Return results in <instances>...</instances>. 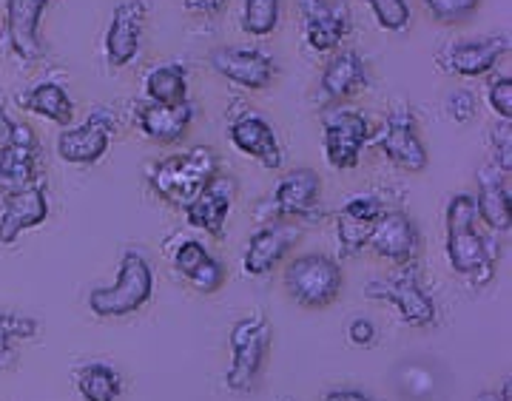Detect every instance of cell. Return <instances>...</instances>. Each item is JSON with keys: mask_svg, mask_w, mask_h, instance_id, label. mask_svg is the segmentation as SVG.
I'll return each mask as SVG.
<instances>
[{"mask_svg": "<svg viewBox=\"0 0 512 401\" xmlns=\"http://www.w3.org/2000/svg\"><path fill=\"white\" fill-rule=\"evenodd\" d=\"M367 245L387 262L407 265L419 254V228L404 211H382Z\"/></svg>", "mask_w": 512, "mask_h": 401, "instance_id": "ffe728a7", "label": "cell"}, {"mask_svg": "<svg viewBox=\"0 0 512 401\" xmlns=\"http://www.w3.org/2000/svg\"><path fill=\"white\" fill-rule=\"evenodd\" d=\"M501 168L493 163L478 168V194L476 214L481 225H487L493 234H507L512 228V205H510V185Z\"/></svg>", "mask_w": 512, "mask_h": 401, "instance_id": "7402d4cb", "label": "cell"}, {"mask_svg": "<svg viewBox=\"0 0 512 401\" xmlns=\"http://www.w3.org/2000/svg\"><path fill=\"white\" fill-rule=\"evenodd\" d=\"M382 202L370 194L362 197H350L339 211H336V239H339V254L350 256L362 254L370 242V234L376 228V222L382 217Z\"/></svg>", "mask_w": 512, "mask_h": 401, "instance_id": "d6986e66", "label": "cell"}, {"mask_svg": "<svg viewBox=\"0 0 512 401\" xmlns=\"http://www.w3.org/2000/svg\"><path fill=\"white\" fill-rule=\"evenodd\" d=\"M146 20V0H120L114 6L109 29H106V37H103V52H106L109 66L123 69L137 57L140 43H143V32H146Z\"/></svg>", "mask_w": 512, "mask_h": 401, "instance_id": "4fadbf2b", "label": "cell"}, {"mask_svg": "<svg viewBox=\"0 0 512 401\" xmlns=\"http://www.w3.org/2000/svg\"><path fill=\"white\" fill-rule=\"evenodd\" d=\"M444 225H447L444 254L450 268L476 288L487 285L495 276L498 245H493V239L484 237L478 228L481 222H478L473 194H456L447 202Z\"/></svg>", "mask_w": 512, "mask_h": 401, "instance_id": "6da1fadb", "label": "cell"}, {"mask_svg": "<svg viewBox=\"0 0 512 401\" xmlns=\"http://www.w3.org/2000/svg\"><path fill=\"white\" fill-rule=\"evenodd\" d=\"M228 137H231V143L239 154L254 157L262 168H268V171L282 168L285 157H282V146L276 140L274 126L268 120H262L259 114H251V111L239 114L228 128Z\"/></svg>", "mask_w": 512, "mask_h": 401, "instance_id": "44dd1931", "label": "cell"}, {"mask_svg": "<svg viewBox=\"0 0 512 401\" xmlns=\"http://www.w3.org/2000/svg\"><path fill=\"white\" fill-rule=\"evenodd\" d=\"M302 234H305L302 219L262 222V228H256L251 239H248V248H245V256H242L245 274L254 276V279L271 274L276 265L291 254V248L302 239Z\"/></svg>", "mask_w": 512, "mask_h": 401, "instance_id": "30bf717a", "label": "cell"}, {"mask_svg": "<svg viewBox=\"0 0 512 401\" xmlns=\"http://www.w3.org/2000/svg\"><path fill=\"white\" fill-rule=\"evenodd\" d=\"M319 89L328 97L330 103H345L350 97H356L359 92L367 89V66L365 57L353 49H342L333 52L322 77H319Z\"/></svg>", "mask_w": 512, "mask_h": 401, "instance_id": "d4e9b609", "label": "cell"}, {"mask_svg": "<svg viewBox=\"0 0 512 401\" xmlns=\"http://www.w3.org/2000/svg\"><path fill=\"white\" fill-rule=\"evenodd\" d=\"M271 339H274L271 319L259 310L251 316H242L231 328V336H228L231 365L225 370V387L231 393H239V396L254 393L271 356Z\"/></svg>", "mask_w": 512, "mask_h": 401, "instance_id": "7a4b0ae2", "label": "cell"}, {"mask_svg": "<svg viewBox=\"0 0 512 401\" xmlns=\"http://www.w3.org/2000/svg\"><path fill=\"white\" fill-rule=\"evenodd\" d=\"M370 140L387 157V163H393L402 171L416 174V171H424L430 163L427 146H424L419 126H416V114L410 111L407 103H399L396 109L387 111L376 137H370Z\"/></svg>", "mask_w": 512, "mask_h": 401, "instance_id": "9c48e42d", "label": "cell"}, {"mask_svg": "<svg viewBox=\"0 0 512 401\" xmlns=\"http://www.w3.org/2000/svg\"><path fill=\"white\" fill-rule=\"evenodd\" d=\"M37 333H40V322L35 316L0 310V356H12L15 345L35 339Z\"/></svg>", "mask_w": 512, "mask_h": 401, "instance_id": "4dcf8cb0", "label": "cell"}, {"mask_svg": "<svg viewBox=\"0 0 512 401\" xmlns=\"http://www.w3.org/2000/svg\"><path fill=\"white\" fill-rule=\"evenodd\" d=\"M154 271L140 251H126L120 256V268L114 285H100L89 293L86 305L97 319H123L143 310L154 296Z\"/></svg>", "mask_w": 512, "mask_h": 401, "instance_id": "3957f363", "label": "cell"}, {"mask_svg": "<svg viewBox=\"0 0 512 401\" xmlns=\"http://www.w3.org/2000/svg\"><path fill=\"white\" fill-rule=\"evenodd\" d=\"M373 137L370 120L359 109H330L322 114V146L330 168L350 171L362 160V151Z\"/></svg>", "mask_w": 512, "mask_h": 401, "instance_id": "ba28073f", "label": "cell"}, {"mask_svg": "<svg viewBox=\"0 0 512 401\" xmlns=\"http://www.w3.org/2000/svg\"><path fill=\"white\" fill-rule=\"evenodd\" d=\"M148 103H163V106H177L188 100V72L183 63H163L146 74Z\"/></svg>", "mask_w": 512, "mask_h": 401, "instance_id": "f1b7e54d", "label": "cell"}, {"mask_svg": "<svg viewBox=\"0 0 512 401\" xmlns=\"http://www.w3.org/2000/svg\"><path fill=\"white\" fill-rule=\"evenodd\" d=\"M174 271L183 276L185 282L197 293H217L228 279V271L217 256L211 254L197 239H185L174 251Z\"/></svg>", "mask_w": 512, "mask_h": 401, "instance_id": "cb8c5ba5", "label": "cell"}, {"mask_svg": "<svg viewBox=\"0 0 512 401\" xmlns=\"http://www.w3.org/2000/svg\"><path fill=\"white\" fill-rule=\"evenodd\" d=\"M74 387L83 401H117L123 396V376L109 362L74 367Z\"/></svg>", "mask_w": 512, "mask_h": 401, "instance_id": "83f0119b", "label": "cell"}, {"mask_svg": "<svg viewBox=\"0 0 512 401\" xmlns=\"http://www.w3.org/2000/svg\"><path fill=\"white\" fill-rule=\"evenodd\" d=\"M285 285L296 305L328 308L342 293V268L328 254L296 256L285 271Z\"/></svg>", "mask_w": 512, "mask_h": 401, "instance_id": "8992f818", "label": "cell"}, {"mask_svg": "<svg viewBox=\"0 0 512 401\" xmlns=\"http://www.w3.org/2000/svg\"><path fill=\"white\" fill-rule=\"evenodd\" d=\"M52 0H6V29L12 52L23 63H37L43 57L40 20Z\"/></svg>", "mask_w": 512, "mask_h": 401, "instance_id": "603a6c76", "label": "cell"}, {"mask_svg": "<svg viewBox=\"0 0 512 401\" xmlns=\"http://www.w3.org/2000/svg\"><path fill=\"white\" fill-rule=\"evenodd\" d=\"M234 197H237V180L231 174L217 171L208 183L202 185L200 194L183 208L188 225L205 231L211 239H222L228 214L234 208Z\"/></svg>", "mask_w": 512, "mask_h": 401, "instance_id": "5bb4252c", "label": "cell"}, {"mask_svg": "<svg viewBox=\"0 0 512 401\" xmlns=\"http://www.w3.org/2000/svg\"><path fill=\"white\" fill-rule=\"evenodd\" d=\"M510 43L507 37H470V40H453L436 55L441 72L456 77H484L495 72L501 57L507 55Z\"/></svg>", "mask_w": 512, "mask_h": 401, "instance_id": "9a60e30c", "label": "cell"}, {"mask_svg": "<svg viewBox=\"0 0 512 401\" xmlns=\"http://www.w3.org/2000/svg\"><path fill=\"white\" fill-rule=\"evenodd\" d=\"M322 197V180L313 168H293L288 171L274 191V200L268 205V222L271 219H311L319 208Z\"/></svg>", "mask_w": 512, "mask_h": 401, "instance_id": "e0dca14e", "label": "cell"}, {"mask_svg": "<svg viewBox=\"0 0 512 401\" xmlns=\"http://www.w3.org/2000/svg\"><path fill=\"white\" fill-rule=\"evenodd\" d=\"M279 0H245L242 3V32L251 37H271L279 26Z\"/></svg>", "mask_w": 512, "mask_h": 401, "instance_id": "f546056e", "label": "cell"}, {"mask_svg": "<svg viewBox=\"0 0 512 401\" xmlns=\"http://www.w3.org/2000/svg\"><path fill=\"white\" fill-rule=\"evenodd\" d=\"M114 114L109 109H94L83 126L66 128L57 137V157L69 165H94L106 157L114 137Z\"/></svg>", "mask_w": 512, "mask_h": 401, "instance_id": "7c38bea8", "label": "cell"}, {"mask_svg": "<svg viewBox=\"0 0 512 401\" xmlns=\"http://www.w3.org/2000/svg\"><path fill=\"white\" fill-rule=\"evenodd\" d=\"M225 3L228 0H183V6L191 15H200V18H217L225 12Z\"/></svg>", "mask_w": 512, "mask_h": 401, "instance_id": "74e56055", "label": "cell"}, {"mask_svg": "<svg viewBox=\"0 0 512 401\" xmlns=\"http://www.w3.org/2000/svg\"><path fill=\"white\" fill-rule=\"evenodd\" d=\"M478 401H512V387L510 382H504L498 390H484Z\"/></svg>", "mask_w": 512, "mask_h": 401, "instance_id": "ab89813d", "label": "cell"}, {"mask_svg": "<svg viewBox=\"0 0 512 401\" xmlns=\"http://www.w3.org/2000/svg\"><path fill=\"white\" fill-rule=\"evenodd\" d=\"M211 66L214 72L222 74L225 80H231L239 89L248 92H262L274 83L276 63L274 57L262 49H234V46H222L211 52Z\"/></svg>", "mask_w": 512, "mask_h": 401, "instance_id": "2e32d148", "label": "cell"}, {"mask_svg": "<svg viewBox=\"0 0 512 401\" xmlns=\"http://www.w3.org/2000/svg\"><path fill=\"white\" fill-rule=\"evenodd\" d=\"M37 160H40V146L35 131L12 120L0 100V185L9 191L35 185L37 168H40Z\"/></svg>", "mask_w": 512, "mask_h": 401, "instance_id": "52a82bcc", "label": "cell"}, {"mask_svg": "<svg viewBox=\"0 0 512 401\" xmlns=\"http://www.w3.org/2000/svg\"><path fill=\"white\" fill-rule=\"evenodd\" d=\"M376 23L390 35H402L410 29V3L407 0H367Z\"/></svg>", "mask_w": 512, "mask_h": 401, "instance_id": "1f68e13d", "label": "cell"}, {"mask_svg": "<svg viewBox=\"0 0 512 401\" xmlns=\"http://www.w3.org/2000/svg\"><path fill=\"white\" fill-rule=\"evenodd\" d=\"M305 43L316 55H333L348 40L353 20L342 0H299Z\"/></svg>", "mask_w": 512, "mask_h": 401, "instance_id": "8fae6325", "label": "cell"}, {"mask_svg": "<svg viewBox=\"0 0 512 401\" xmlns=\"http://www.w3.org/2000/svg\"><path fill=\"white\" fill-rule=\"evenodd\" d=\"M348 339L350 345L356 347H373L376 345V339H379V333H376V325H373V322H367V319H353L348 325Z\"/></svg>", "mask_w": 512, "mask_h": 401, "instance_id": "8d00e7d4", "label": "cell"}, {"mask_svg": "<svg viewBox=\"0 0 512 401\" xmlns=\"http://www.w3.org/2000/svg\"><path fill=\"white\" fill-rule=\"evenodd\" d=\"M444 109L450 114V120H456V123H470L478 111V97L470 92V89H456V92H450Z\"/></svg>", "mask_w": 512, "mask_h": 401, "instance_id": "e575fe53", "label": "cell"}, {"mask_svg": "<svg viewBox=\"0 0 512 401\" xmlns=\"http://www.w3.org/2000/svg\"><path fill=\"white\" fill-rule=\"evenodd\" d=\"M365 296L370 302H387L390 308H396L407 328H433L439 319L436 299L421 285V271L416 268V262L396 265V271L384 279H370L365 285Z\"/></svg>", "mask_w": 512, "mask_h": 401, "instance_id": "5b68a950", "label": "cell"}, {"mask_svg": "<svg viewBox=\"0 0 512 401\" xmlns=\"http://www.w3.org/2000/svg\"><path fill=\"white\" fill-rule=\"evenodd\" d=\"M427 15L441 23V26H456L464 23L467 18L476 15V9L481 6V0H421Z\"/></svg>", "mask_w": 512, "mask_h": 401, "instance_id": "d6a6232c", "label": "cell"}, {"mask_svg": "<svg viewBox=\"0 0 512 401\" xmlns=\"http://www.w3.org/2000/svg\"><path fill=\"white\" fill-rule=\"evenodd\" d=\"M322 401H376L365 390H353V387H342V390H330Z\"/></svg>", "mask_w": 512, "mask_h": 401, "instance_id": "f35d334b", "label": "cell"}, {"mask_svg": "<svg viewBox=\"0 0 512 401\" xmlns=\"http://www.w3.org/2000/svg\"><path fill=\"white\" fill-rule=\"evenodd\" d=\"M217 171H220L217 154L208 146H197L160 160L148 171V185L163 202L174 208H185Z\"/></svg>", "mask_w": 512, "mask_h": 401, "instance_id": "277c9868", "label": "cell"}, {"mask_svg": "<svg viewBox=\"0 0 512 401\" xmlns=\"http://www.w3.org/2000/svg\"><path fill=\"white\" fill-rule=\"evenodd\" d=\"M194 106L185 100L177 106H163V103H146L140 114H137V126L146 134L151 143L160 146H174L180 143L188 128L194 123Z\"/></svg>", "mask_w": 512, "mask_h": 401, "instance_id": "484cf974", "label": "cell"}, {"mask_svg": "<svg viewBox=\"0 0 512 401\" xmlns=\"http://www.w3.org/2000/svg\"><path fill=\"white\" fill-rule=\"evenodd\" d=\"M18 106L23 111H32L37 117L49 120V123H55V126L69 128L74 120L72 97L55 80H46V83H37L32 89H26L18 97Z\"/></svg>", "mask_w": 512, "mask_h": 401, "instance_id": "4316f807", "label": "cell"}, {"mask_svg": "<svg viewBox=\"0 0 512 401\" xmlns=\"http://www.w3.org/2000/svg\"><path fill=\"white\" fill-rule=\"evenodd\" d=\"M487 103H490V109L504 120V123H510L512 120V77L510 74H495L493 80H490V86H487Z\"/></svg>", "mask_w": 512, "mask_h": 401, "instance_id": "836d02e7", "label": "cell"}, {"mask_svg": "<svg viewBox=\"0 0 512 401\" xmlns=\"http://www.w3.org/2000/svg\"><path fill=\"white\" fill-rule=\"evenodd\" d=\"M49 219V197L43 185H26L6 194L0 211V242L15 245L26 231H35Z\"/></svg>", "mask_w": 512, "mask_h": 401, "instance_id": "ac0fdd59", "label": "cell"}, {"mask_svg": "<svg viewBox=\"0 0 512 401\" xmlns=\"http://www.w3.org/2000/svg\"><path fill=\"white\" fill-rule=\"evenodd\" d=\"M490 148H493V165L501 168L504 174H510L512 165V134H510V123H504V128L498 131H490Z\"/></svg>", "mask_w": 512, "mask_h": 401, "instance_id": "d590c367", "label": "cell"}]
</instances>
